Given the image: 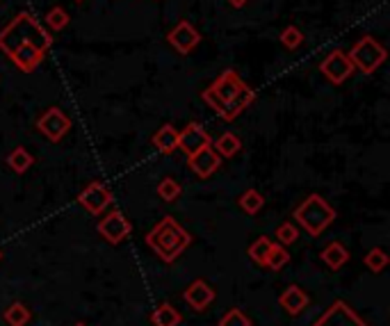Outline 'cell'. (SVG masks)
Here are the masks:
<instances>
[{
    "label": "cell",
    "instance_id": "8fae6325",
    "mask_svg": "<svg viewBox=\"0 0 390 326\" xmlns=\"http://www.w3.org/2000/svg\"><path fill=\"white\" fill-rule=\"evenodd\" d=\"M313 326H367L345 301H336Z\"/></svg>",
    "mask_w": 390,
    "mask_h": 326
},
{
    "label": "cell",
    "instance_id": "484cf974",
    "mask_svg": "<svg viewBox=\"0 0 390 326\" xmlns=\"http://www.w3.org/2000/svg\"><path fill=\"white\" fill-rule=\"evenodd\" d=\"M269 246H272V242H269L267 237H258L256 242L249 246V258L256 265H265V258L269 253Z\"/></svg>",
    "mask_w": 390,
    "mask_h": 326
},
{
    "label": "cell",
    "instance_id": "f546056e",
    "mask_svg": "<svg viewBox=\"0 0 390 326\" xmlns=\"http://www.w3.org/2000/svg\"><path fill=\"white\" fill-rule=\"evenodd\" d=\"M276 237H279V244H292V242H297V237H299V231H297V226L295 224H281L276 228Z\"/></svg>",
    "mask_w": 390,
    "mask_h": 326
},
{
    "label": "cell",
    "instance_id": "4fadbf2b",
    "mask_svg": "<svg viewBox=\"0 0 390 326\" xmlns=\"http://www.w3.org/2000/svg\"><path fill=\"white\" fill-rule=\"evenodd\" d=\"M219 165H221V158H219V153L214 151L212 146H206V149H201V151L194 153V156H190V169L199 178L212 176L214 171L219 169Z\"/></svg>",
    "mask_w": 390,
    "mask_h": 326
},
{
    "label": "cell",
    "instance_id": "836d02e7",
    "mask_svg": "<svg viewBox=\"0 0 390 326\" xmlns=\"http://www.w3.org/2000/svg\"><path fill=\"white\" fill-rule=\"evenodd\" d=\"M0 258H3V253H0Z\"/></svg>",
    "mask_w": 390,
    "mask_h": 326
},
{
    "label": "cell",
    "instance_id": "ba28073f",
    "mask_svg": "<svg viewBox=\"0 0 390 326\" xmlns=\"http://www.w3.org/2000/svg\"><path fill=\"white\" fill-rule=\"evenodd\" d=\"M167 42L178 55H190L194 48L199 46L201 35L190 21H178L176 27H173V30L167 35Z\"/></svg>",
    "mask_w": 390,
    "mask_h": 326
},
{
    "label": "cell",
    "instance_id": "8992f818",
    "mask_svg": "<svg viewBox=\"0 0 390 326\" xmlns=\"http://www.w3.org/2000/svg\"><path fill=\"white\" fill-rule=\"evenodd\" d=\"M37 130L42 132L46 139L62 142V137L71 130V119L62 108H48L42 117L37 119Z\"/></svg>",
    "mask_w": 390,
    "mask_h": 326
},
{
    "label": "cell",
    "instance_id": "44dd1931",
    "mask_svg": "<svg viewBox=\"0 0 390 326\" xmlns=\"http://www.w3.org/2000/svg\"><path fill=\"white\" fill-rule=\"evenodd\" d=\"M240 208L245 210L247 215H256V213H260L262 210V206H265V199H262V194L260 192H256V189H247L245 194L240 196Z\"/></svg>",
    "mask_w": 390,
    "mask_h": 326
},
{
    "label": "cell",
    "instance_id": "3957f363",
    "mask_svg": "<svg viewBox=\"0 0 390 326\" xmlns=\"http://www.w3.org/2000/svg\"><path fill=\"white\" fill-rule=\"evenodd\" d=\"M149 244L164 263H173L176 258L192 244V235L176 222L173 217H162L160 224L146 235Z\"/></svg>",
    "mask_w": 390,
    "mask_h": 326
},
{
    "label": "cell",
    "instance_id": "2e32d148",
    "mask_svg": "<svg viewBox=\"0 0 390 326\" xmlns=\"http://www.w3.org/2000/svg\"><path fill=\"white\" fill-rule=\"evenodd\" d=\"M153 146L158 149L162 156H171L173 151L178 149V130L173 126H162L158 132L153 135Z\"/></svg>",
    "mask_w": 390,
    "mask_h": 326
},
{
    "label": "cell",
    "instance_id": "277c9868",
    "mask_svg": "<svg viewBox=\"0 0 390 326\" xmlns=\"http://www.w3.org/2000/svg\"><path fill=\"white\" fill-rule=\"evenodd\" d=\"M295 219L310 237H317L334 224L336 210L331 208L319 194H310L306 201H301V203L295 208Z\"/></svg>",
    "mask_w": 390,
    "mask_h": 326
},
{
    "label": "cell",
    "instance_id": "f1b7e54d",
    "mask_svg": "<svg viewBox=\"0 0 390 326\" xmlns=\"http://www.w3.org/2000/svg\"><path fill=\"white\" fill-rule=\"evenodd\" d=\"M219 326H251V322H249V318L240 308H231L219 320Z\"/></svg>",
    "mask_w": 390,
    "mask_h": 326
},
{
    "label": "cell",
    "instance_id": "7c38bea8",
    "mask_svg": "<svg viewBox=\"0 0 390 326\" xmlns=\"http://www.w3.org/2000/svg\"><path fill=\"white\" fill-rule=\"evenodd\" d=\"M130 231H133L130 222L121 213H116V210H114V213H110V215H105L101 222H99V233L110 244L121 242V239H126V237L130 235Z\"/></svg>",
    "mask_w": 390,
    "mask_h": 326
},
{
    "label": "cell",
    "instance_id": "ac0fdd59",
    "mask_svg": "<svg viewBox=\"0 0 390 326\" xmlns=\"http://www.w3.org/2000/svg\"><path fill=\"white\" fill-rule=\"evenodd\" d=\"M210 146L219 153V158H233V156H238L240 153L242 142H240L238 135H233V132H224V135H219L210 144Z\"/></svg>",
    "mask_w": 390,
    "mask_h": 326
},
{
    "label": "cell",
    "instance_id": "d6a6232c",
    "mask_svg": "<svg viewBox=\"0 0 390 326\" xmlns=\"http://www.w3.org/2000/svg\"><path fill=\"white\" fill-rule=\"evenodd\" d=\"M73 3H85V0H73Z\"/></svg>",
    "mask_w": 390,
    "mask_h": 326
},
{
    "label": "cell",
    "instance_id": "603a6c76",
    "mask_svg": "<svg viewBox=\"0 0 390 326\" xmlns=\"http://www.w3.org/2000/svg\"><path fill=\"white\" fill-rule=\"evenodd\" d=\"M30 318H32L30 311H28L25 306L18 303V301L12 303V306H9V308L5 311V322H7L9 326H25L28 322H30Z\"/></svg>",
    "mask_w": 390,
    "mask_h": 326
},
{
    "label": "cell",
    "instance_id": "83f0119b",
    "mask_svg": "<svg viewBox=\"0 0 390 326\" xmlns=\"http://www.w3.org/2000/svg\"><path fill=\"white\" fill-rule=\"evenodd\" d=\"M363 263L367 270H372V272H382L384 267L388 265V253L384 251V249H372L365 258H363Z\"/></svg>",
    "mask_w": 390,
    "mask_h": 326
},
{
    "label": "cell",
    "instance_id": "5bb4252c",
    "mask_svg": "<svg viewBox=\"0 0 390 326\" xmlns=\"http://www.w3.org/2000/svg\"><path fill=\"white\" fill-rule=\"evenodd\" d=\"M185 301H188L194 311H206L208 306L214 301V290L212 287L206 283V281H201V279H197L194 281L188 290H185Z\"/></svg>",
    "mask_w": 390,
    "mask_h": 326
},
{
    "label": "cell",
    "instance_id": "6da1fadb",
    "mask_svg": "<svg viewBox=\"0 0 390 326\" xmlns=\"http://www.w3.org/2000/svg\"><path fill=\"white\" fill-rule=\"evenodd\" d=\"M53 37L30 12H18L0 30V51L12 60L23 73H32L46 60Z\"/></svg>",
    "mask_w": 390,
    "mask_h": 326
},
{
    "label": "cell",
    "instance_id": "30bf717a",
    "mask_svg": "<svg viewBox=\"0 0 390 326\" xmlns=\"http://www.w3.org/2000/svg\"><path fill=\"white\" fill-rule=\"evenodd\" d=\"M78 203H80L87 213H92V215L99 217L103 210L112 203V194H110V189H107L105 185L90 183L80 192V194H78Z\"/></svg>",
    "mask_w": 390,
    "mask_h": 326
},
{
    "label": "cell",
    "instance_id": "4316f807",
    "mask_svg": "<svg viewBox=\"0 0 390 326\" xmlns=\"http://www.w3.org/2000/svg\"><path fill=\"white\" fill-rule=\"evenodd\" d=\"M281 44H284L288 51H295V48L304 44V32H301L297 25H288L286 30L281 32Z\"/></svg>",
    "mask_w": 390,
    "mask_h": 326
},
{
    "label": "cell",
    "instance_id": "4dcf8cb0",
    "mask_svg": "<svg viewBox=\"0 0 390 326\" xmlns=\"http://www.w3.org/2000/svg\"><path fill=\"white\" fill-rule=\"evenodd\" d=\"M247 3H249V0H228V5H231V7H236V9H242Z\"/></svg>",
    "mask_w": 390,
    "mask_h": 326
},
{
    "label": "cell",
    "instance_id": "7402d4cb",
    "mask_svg": "<svg viewBox=\"0 0 390 326\" xmlns=\"http://www.w3.org/2000/svg\"><path fill=\"white\" fill-rule=\"evenodd\" d=\"M69 12H66V9L62 7V5H55L51 12L46 14V25L51 27L53 32H62L66 25H69Z\"/></svg>",
    "mask_w": 390,
    "mask_h": 326
},
{
    "label": "cell",
    "instance_id": "d4e9b609",
    "mask_svg": "<svg viewBox=\"0 0 390 326\" xmlns=\"http://www.w3.org/2000/svg\"><path fill=\"white\" fill-rule=\"evenodd\" d=\"M181 183L178 180H173V178H162L160 180V185H158V196L162 201H167V203H171V201H176L181 196Z\"/></svg>",
    "mask_w": 390,
    "mask_h": 326
},
{
    "label": "cell",
    "instance_id": "e0dca14e",
    "mask_svg": "<svg viewBox=\"0 0 390 326\" xmlns=\"http://www.w3.org/2000/svg\"><path fill=\"white\" fill-rule=\"evenodd\" d=\"M322 261H324L331 270H340L349 261V251L340 242H331L322 249Z\"/></svg>",
    "mask_w": 390,
    "mask_h": 326
},
{
    "label": "cell",
    "instance_id": "7a4b0ae2",
    "mask_svg": "<svg viewBox=\"0 0 390 326\" xmlns=\"http://www.w3.org/2000/svg\"><path fill=\"white\" fill-rule=\"evenodd\" d=\"M201 99L203 103H208L210 110H214L217 117L224 121H233L256 101V92L240 78L238 71L226 69L214 78L208 89L201 92Z\"/></svg>",
    "mask_w": 390,
    "mask_h": 326
},
{
    "label": "cell",
    "instance_id": "cb8c5ba5",
    "mask_svg": "<svg viewBox=\"0 0 390 326\" xmlns=\"http://www.w3.org/2000/svg\"><path fill=\"white\" fill-rule=\"evenodd\" d=\"M288 261H290V253L286 251V246L272 242L269 253L265 258V267H269V270H281L284 265H288Z\"/></svg>",
    "mask_w": 390,
    "mask_h": 326
},
{
    "label": "cell",
    "instance_id": "9a60e30c",
    "mask_svg": "<svg viewBox=\"0 0 390 326\" xmlns=\"http://www.w3.org/2000/svg\"><path fill=\"white\" fill-rule=\"evenodd\" d=\"M279 303L284 306V308L290 313V315H299L301 311L308 306V294L301 290L299 285H290L288 290L279 296Z\"/></svg>",
    "mask_w": 390,
    "mask_h": 326
},
{
    "label": "cell",
    "instance_id": "d6986e66",
    "mask_svg": "<svg viewBox=\"0 0 390 326\" xmlns=\"http://www.w3.org/2000/svg\"><path fill=\"white\" fill-rule=\"evenodd\" d=\"M153 324L155 326H178L181 324V313L169 303H160L158 308L153 311Z\"/></svg>",
    "mask_w": 390,
    "mask_h": 326
},
{
    "label": "cell",
    "instance_id": "52a82bcc",
    "mask_svg": "<svg viewBox=\"0 0 390 326\" xmlns=\"http://www.w3.org/2000/svg\"><path fill=\"white\" fill-rule=\"evenodd\" d=\"M319 71H322V75H324L329 82L343 84L349 75L354 73V64L349 62V57H347L345 51H338V48H336V51L331 55H327L324 62L319 64Z\"/></svg>",
    "mask_w": 390,
    "mask_h": 326
},
{
    "label": "cell",
    "instance_id": "5b68a950",
    "mask_svg": "<svg viewBox=\"0 0 390 326\" xmlns=\"http://www.w3.org/2000/svg\"><path fill=\"white\" fill-rule=\"evenodd\" d=\"M347 57H349V62L354 64V69H358L360 73H365V75H372L379 66L386 62L388 53L377 39L365 35L352 46V51L347 53Z\"/></svg>",
    "mask_w": 390,
    "mask_h": 326
},
{
    "label": "cell",
    "instance_id": "ffe728a7",
    "mask_svg": "<svg viewBox=\"0 0 390 326\" xmlns=\"http://www.w3.org/2000/svg\"><path fill=\"white\" fill-rule=\"evenodd\" d=\"M7 165L12 167V169L16 171V174H25V171L35 165V158H32L30 153H28L23 146H16V149L7 156Z\"/></svg>",
    "mask_w": 390,
    "mask_h": 326
},
{
    "label": "cell",
    "instance_id": "1f68e13d",
    "mask_svg": "<svg viewBox=\"0 0 390 326\" xmlns=\"http://www.w3.org/2000/svg\"><path fill=\"white\" fill-rule=\"evenodd\" d=\"M73 326H87V324H83V322H78V324H73Z\"/></svg>",
    "mask_w": 390,
    "mask_h": 326
},
{
    "label": "cell",
    "instance_id": "9c48e42d",
    "mask_svg": "<svg viewBox=\"0 0 390 326\" xmlns=\"http://www.w3.org/2000/svg\"><path fill=\"white\" fill-rule=\"evenodd\" d=\"M212 144V139H210V135H208V130L201 126V123H197V121H192V123H188L181 132H178V149L185 153V156H194L197 151H201V149H206V146H210Z\"/></svg>",
    "mask_w": 390,
    "mask_h": 326
}]
</instances>
